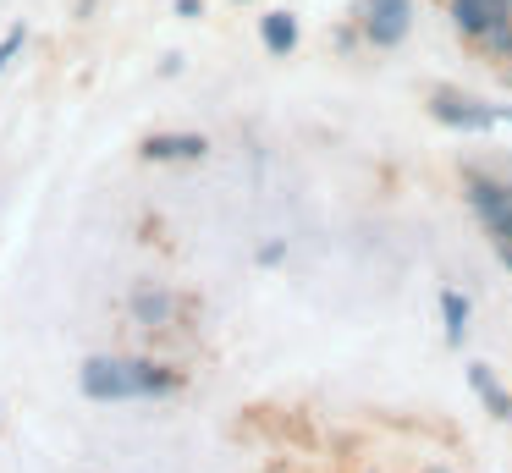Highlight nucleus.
Returning a JSON list of instances; mask_svg holds the SVG:
<instances>
[{
	"mask_svg": "<svg viewBox=\"0 0 512 473\" xmlns=\"http://www.w3.org/2000/svg\"><path fill=\"white\" fill-rule=\"evenodd\" d=\"M78 391L89 402H171L188 391V369L144 352H94L78 369Z\"/></svg>",
	"mask_w": 512,
	"mask_h": 473,
	"instance_id": "obj_1",
	"label": "nucleus"
},
{
	"mask_svg": "<svg viewBox=\"0 0 512 473\" xmlns=\"http://www.w3.org/2000/svg\"><path fill=\"white\" fill-rule=\"evenodd\" d=\"M463 198L474 209V220L490 231V242H507V220H512V182L490 176L485 165H463Z\"/></svg>",
	"mask_w": 512,
	"mask_h": 473,
	"instance_id": "obj_2",
	"label": "nucleus"
},
{
	"mask_svg": "<svg viewBox=\"0 0 512 473\" xmlns=\"http://www.w3.org/2000/svg\"><path fill=\"white\" fill-rule=\"evenodd\" d=\"M430 121H441V127L452 132H490L501 127V121H512L507 105H485V99L463 94V88H430Z\"/></svg>",
	"mask_w": 512,
	"mask_h": 473,
	"instance_id": "obj_3",
	"label": "nucleus"
},
{
	"mask_svg": "<svg viewBox=\"0 0 512 473\" xmlns=\"http://www.w3.org/2000/svg\"><path fill=\"white\" fill-rule=\"evenodd\" d=\"M182 308H188V297L171 292V286H155V281H144V286L127 292V314H133V325H144L149 336H166V330L182 319Z\"/></svg>",
	"mask_w": 512,
	"mask_h": 473,
	"instance_id": "obj_4",
	"label": "nucleus"
},
{
	"mask_svg": "<svg viewBox=\"0 0 512 473\" xmlns=\"http://www.w3.org/2000/svg\"><path fill=\"white\" fill-rule=\"evenodd\" d=\"M358 28H364V44L397 50V44L408 39V28H413V0H364Z\"/></svg>",
	"mask_w": 512,
	"mask_h": 473,
	"instance_id": "obj_5",
	"label": "nucleus"
},
{
	"mask_svg": "<svg viewBox=\"0 0 512 473\" xmlns=\"http://www.w3.org/2000/svg\"><path fill=\"white\" fill-rule=\"evenodd\" d=\"M210 154V138L204 132H149L144 143H138V160L149 165H188V160H204Z\"/></svg>",
	"mask_w": 512,
	"mask_h": 473,
	"instance_id": "obj_6",
	"label": "nucleus"
},
{
	"mask_svg": "<svg viewBox=\"0 0 512 473\" xmlns=\"http://www.w3.org/2000/svg\"><path fill=\"white\" fill-rule=\"evenodd\" d=\"M446 17H452V28L474 44L496 17H512V0H446Z\"/></svg>",
	"mask_w": 512,
	"mask_h": 473,
	"instance_id": "obj_7",
	"label": "nucleus"
},
{
	"mask_svg": "<svg viewBox=\"0 0 512 473\" xmlns=\"http://www.w3.org/2000/svg\"><path fill=\"white\" fill-rule=\"evenodd\" d=\"M259 44L287 61V55L298 50V17H292V11H265V17H259Z\"/></svg>",
	"mask_w": 512,
	"mask_h": 473,
	"instance_id": "obj_8",
	"label": "nucleus"
},
{
	"mask_svg": "<svg viewBox=\"0 0 512 473\" xmlns=\"http://www.w3.org/2000/svg\"><path fill=\"white\" fill-rule=\"evenodd\" d=\"M468 385H474V396L490 407V413L501 418V424H512V396L496 385V374H490V363H468Z\"/></svg>",
	"mask_w": 512,
	"mask_h": 473,
	"instance_id": "obj_9",
	"label": "nucleus"
},
{
	"mask_svg": "<svg viewBox=\"0 0 512 473\" xmlns=\"http://www.w3.org/2000/svg\"><path fill=\"white\" fill-rule=\"evenodd\" d=\"M468 319H474V303H468L457 286H446L441 292V325H446V341H452V347L468 341Z\"/></svg>",
	"mask_w": 512,
	"mask_h": 473,
	"instance_id": "obj_10",
	"label": "nucleus"
},
{
	"mask_svg": "<svg viewBox=\"0 0 512 473\" xmlns=\"http://www.w3.org/2000/svg\"><path fill=\"white\" fill-rule=\"evenodd\" d=\"M474 50L485 55V61H512V17H496L485 33L474 39Z\"/></svg>",
	"mask_w": 512,
	"mask_h": 473,
	"instance_id": "obj_11",
	"label": "nucleus"
},
{
	"mask_svg": "<svg viewBox=\"0 0 512 473\" xmlns=\"http://www.w3.org/2000/svg\"><path fill=\"white\" fill-rule=\"evenodd\" d=\"M23 44H28V28H6V33H0V77H6V66L23 55Z\"/></svg>",
	"mask_w": 512,
	"mask_h": 473,
	"instance_id": "obj_12",
	"label": "nucleus"
},
{
	"mask_svg": "<svg viewBox=\"0 0 512 473\" xmlns=\"http://www.w3.org/2000/svg\"><path fill=\"white\" fill-rule=\"evenodd\" d=\"M287 259V242H265V248H259V264H281Z\"/></svg>",
	"mask_w": 512,
	"mask_h": 473,
	"instance_id": "obj_13",
	"label": "nucleus"
},
{
	"mask_svg": "<svg viewBox=\"0 0 512 473\" xmlns=\"http://www.w3.org/2000/svg\"><path fill=\"white\" fill-rule=\"evenodd\" d=\"M336 50H358V28H336Z\"/></svg>",
	"mask_w": 512,
	"mask_h": 473,
	"instance_id": "obj_14",
	"label": "nucleus"
},
{
	"mask_svg": "<svg viewBox=\"0 0 512 473\" xmlns=\"http://www.w3.org/2000/svg\"><path fill=\"white\" fill-rule=\"evenodd\" d=\"M204 11V0H177V17H199Z\"/></svg>",
	"mask_w": 512,
	"mask_h": 473,
	"instance_id": "obj_15",
	"label": "nucleus"
},
{
	"mask_svg": "<svg viewBox=\"0 0 512 473\" xmlns=\"http://www.w3.org/2000/svg\"><path fill=\"white\" fill-rule=\"evenodd\" d=\"M490 248H496V259L507 264V275H512V242H490Z\"/></svg>",
	"mask_w": 512,
	"mask_h": 473,
	"instance_id": "obj_16",
	"label": "nucleus"
},
{
	"mask_svg": "<svg viewBox=\"0 0 512 473\" xmlns=\"http://www.w3.org/2000/svg\"><path fill=\"white\" fill-rule=\"evenodd\" d=\"M424 473H452V468H424Z\"/></svg>",
	"mask_w": 512,
	"mask_h": 473,
	"instance_id": "obj_17",
	"label": "nucleus"
},
{
	"mask_svg": "<svg viewBox=\"0 0 512 473\" xmlns=\"http://www.w3.org/2000/svg\"><path fill=\"white\" fill-rule=\"evenodd\" d=\"M441 6H446V0H441Z\"/></svg>",
	"mask_w": 512,
	"mask_h": 473,
	"instance_id": "obj_18",
	"label": "nucleus"
}]
</instances>
